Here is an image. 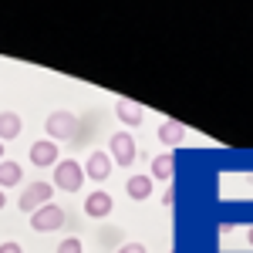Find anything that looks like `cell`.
Masks as SVG:
<instances>
[{
	"label": "cell",
	"mask_w": 253,
	"mask_h": 253,
	"mask_svg": "<svg viewBox=\"0 0 253 253\" xmlns=\"http://www.w3.org/2000/svg\"><path fill=\"white\" fill-rule=\"evenodd\" d=\"M61 226H64V210L58 203H47V206H41L38 213H31V230L34 233H54Z\"/></svg>",
	"instance_id": "4"
},
{
	"label": "cell",
	"mask_w": 253,
	"mask_h": 253,
	"mask_svg": "<svg viewBox=\"0 0 253 253\" xmlns=\"http://www.w3.org/2000/svg\"><path fill=\"white\" fill-rule=\"evenodd\" d=\"M115 115L122 118L128 128H135V125H142V122H145V108H142L138 101H128V98H122V101L115 105Z\"/></svg>",
	"instance_id": "9"
},
{
	"label": "cell",
	"mask_w": 253,
	"mask_h": 253,
	"mask_svg": "<svg viewBox=\"0 0 253 253\" xmlns=\"http://www.w3.org/2000/svg\"><path fill=\"white\" fill-rule=\"evenodd\" d=\"M112 156L108 152H101V149H95L91 156H88V162H84V179H95V182H105L108 175H112Z\"/></svg>",
	"instance_id": "7"
},
{
	"label": "cell",
	"mask_w": 253,
	"mask_h": 253,
	"mask_svg": "<svg viewBox=\"0 0 253 253\" xmlns=\"http://www.w3.org/2000/svg\"><path fill=\"white\" fill-rule=\"evenodd\" d=\"M44 128H47L51 142H58V138H71V135H75V128H78V118L71 115V112H64V108H58V112L47 115Z\"/></svg>",
	"instance_id": "5"
},
{
	"label": "cell",
	"mask_w": 253,
	"mask_h": 253,
	"mask_svg": "<svg viewBox=\"0 0 253 253\" xmlns=\"http://www.w3.org/2000/svg\"><path fill=\"white\" fill-rule=\"evenodd\" d=\"M51 196H54V186L51 182H44V179H38V182H31V186H24V193H20L17 206L24 210V213H38L41 206H47L51 203Z\"/></svg>",
	"instance_id": "2"
},
{
	"label": "cell",
	"mask_w": 253,
	"mask_h": 253,
	"mask_svg": "<svg viewBox=\"0 0 253 253\" xmlns=\"http://www.w3.org/2000/svg\"><path fill=\"white\" fill-rule=\"evenodd\" d=\"M24 132V118L17 112H0V142H10Z\"/></svg>",
	"instance_id": "12"
},
{
	"label": "cell",
	"mask_w": 253,
	"mask_h": 253,
	"mask_svg": "<svg viewBox=\"0 0 253 253\" xmlns=\"http://www.w3.org/2000/svg\"><path fill=\"white\" fill-rule=\"evenodd\" d=\"M125 193H128V199H135V203L149 199V196H152V175H128Z\"/></svg>",
	"instance_id": "11"
},
{
	"label": "cell",
	"mask_w": 253,
	"mask_h": 253,
	"mask_svg": "<svg viewBox=\"0 0 253 253\" xmlns=\"http://www.w3.org/2000/svg\"><path fill=\"white\" fill-rule=\"evenodd\" d=\"M108 156H112V162L115 166H122V169H128L132 162H135V138H132V132H115V135L108 138Z\"/></svg>",
	"instance_id": "3"
},
{
	"label": "cell",
	"mask_w": 253,
	"mask_h": 253,
	"mask_svg": "<svg viewBox=\"0 0 253 253\" xmlns=\"http://www.w3.org/2000/svg\"><path fill=\"white\" fill-rule=\"evenodd\" d=\"M3 206H7V196H3V189H0V210H3Z\"/></svg>",
	"instance_id": "19"
},
{
	"label": "cell",
	"mask_w": 253,
	"mask_h": 253,
	"mask_svg": "<svg viewBox=\"0 0 253 253\" xmlns=\"http://www.w3.org/2000/svg\"><path fill=\"white\" fill-rule=\"evenodd\" d=\"M54 189H64V193H78L84 186V166L75 162V159H61L54 166Z\"/></svg>",
	"instance_id": "1"
},
{
	"label": "cell",
	"mask_w": 253,
	"mask_h": 253,
	"mask_svg": "<svg viewBox=\"0 0 253 253\" xmlns=\"http://www.w3.org/2000/svg\"><path fill=\"white\" fill-rule=\"evenodd\" d=\"M182 138H186V125H182V122H172V118H169V122L159 125V142H162L166 149H175Z\"/></svg>",
	"instance_id": "10"
},
{
	"label": "cell",
	"mask_w": 253,
	"mask_h": 253,
	"mask_svg": "<svg viewBox=\"0 0 253 253\" xmlns=\"http://www.w3.org/2000/svg\"><path fill=\"white\" fill-rule=\"evenodd\" d=\"M0 253H24V247L14 243V240H7V243H0Z\"/></svg>",
	"instance_id": "17"
},
{
	"label": "cell",
	"mask_w": 253,
	"mask_h": 253,
	"mask_svg": "<svg viewBox=\"0 0 253 253\" xmlns=\"http://www.w3.org/2000/svg\"><path fill=\"white\" fill-rule=\"evenodd\" d=\"M3 152H7V149H3V142H0V162H3Z\"/></svg>",
	"instance_id": "20"
},
{
	"label": "cell",
	"mask_w": 253,
	"mask_h": 253,
	"mask_svg": "<svg viewBox=\"0 0 253 253\" xmlns=\"http://www.w3.org/2000/svg\"><path fill=\"white\" fill-rule=\"evenodd\" d=\"M20 179H24V169H20V162H14V159H3V162H0V189H10V186H17Z\"/></svg>",
	"instance_id": "14"
},
{
	"label": "cell",
	"mask_w": 253,
	"mask_h": 253,
	"mask_svg": "<svg viewBox=\"0 0 253 253\" xmlns=\"http://www.w3.org/2000/svg\"><path fill=\"white\" fill-rule=\"evenodd\" d=\"M112 210H115V203H112V196L105 193V189H95V193H88V199H84V213L91 216V219H105Z\"/></svg>",
	"instance_id": "8"
},
{
	"label": "cell",
	"mask_w": 253,
	"mask_h": 253,
	"mask_svg": "<svg viewBox=\"0 0 253 253\" xmlns=\"http://www.w3.org/2000/svg\"><path fill=\"white\" fill-rule=\"evenodd\" d=\"M31 162H34L38 169L58 166V162H61V149H58V142H51V138H38V142L31 145Z\"/></svg>",
	"instance_id": "6"
},
{
	"label": "cell",
	"mask_w": 253,
	"mask_h": 253,
	"mask_svg": "<svg viewBox=\"0 0 253 253\" xmlns=\"http://www.w3.org/2000/svg\"><path fill=\"white\" fill-rule=\"evenodd\" d=\"M58 253H84V247H81L78 236H68V240H61V243H58Z\"/></svg>",
	"instance_id": "15"
},
{
	"label": "cell",
	"mask_w": 253,
	"mask_h": 253,
	"mask_svg": "<svg viewBox=\"0 0 253 253\" xmlns=\"http://www.w3.org/2000/svg\"><path fill=\"white\" fill-rule=\"evenodd\" d=\"M149 175H152V182L156 179H172L175 175V156L172 152H162V156L152 159V169H149Z\"/></svg>",
	"instance_id": "13"
},
{
	"label": "cell",
	"mask_w": 253,
	"mask_h": 253,
	"mask_svg": "<svg viewBox=\"0 0 253 253\" xmlns=\"http://www.w3.org/2000/svg\"><path fill=\"white\" fill-rule=\"evenodd\" d=\"M247 243H250V247H253V226H250V230H247Z\"/></svg>",
	"instance_id": "18"
},
{
	"label": "cell",
	"mask_w": 253,
	"mask_h": 253,
	"mask_svg": "<svg viewBox=\"0 0 253 253\" xmlns=\"http://www.w3.org/2000/svg\"><path fill=\"white\" fill-rule=\"evenodd\" d=\"M115 253H149V250H145L142 243H125V247H118Z\"/></svg>",
	"instance_id": "16"
}]
</instances>
